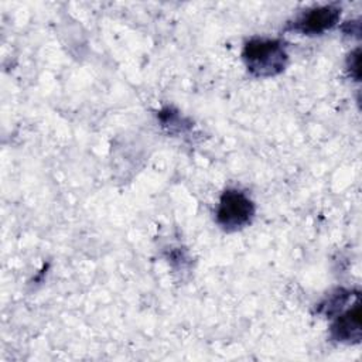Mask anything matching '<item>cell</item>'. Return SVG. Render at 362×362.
Returning <instances> with one entry per match:
<instances>
[{"mask_svg":"<svg viewBox=\"0 0 362 362\" xmlns=\"http://www.w3.org/2000/svg\"><path fill=\"white\" fill-rule=\"evenodd\" d=\"M246 68L260 78L280 74L287 64V52L280 40L252 38L243 48Z\"/></svg>","mask_w":362,"mask_h":362,"instance_id":"cell-1","label":"cell"},{"mask_svg":"<svg viewBox=\"0 0 362 362\" xmlns=\"http://www.w3.org/2000/svg\"><path fill=\"white\" fill-rule=\"evenodd\" d=\"M255 215V205L250 198L239 189H226L219 198L216 222L225 230H238L246 226Z\"/></svg>","mask_w":362,"mask_h":362,"instance_id":"cell-2","label":"cell"},{"mask_svg":"<svg viewBox=\"0 0 362 362\" xmlns=\"http://www.w3.org/2000/svg\"><path fill=\"white\" fill-rule=\"evenodd\" d=\"M341 8L335 4L320 6L303 13L294 23L293 30L300 31L303 34L314 35L321 34L329 28H332L339 20Z\"/></svg>","mask_w":362,"mask_h":362,"instance_id":"cell-3","label":"cell"},{"mask_svg":"<svg viewBox=\"0 0 362 362\" xmlns=\"http://www.w3.org/2000/svg\"><path fill=\"white\" fill-rule=\"evenodd\" d=\"M332 337L341 342H358L361 339V307L356 303L341 314L331 327Z\"/></svg>","mask_w":362,"mask_h":362,"instance_id":"cell-4","label":"cell"}]
</instances>
